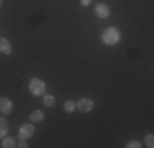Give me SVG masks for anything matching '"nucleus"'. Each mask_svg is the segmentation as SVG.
Instances as JSON below:
<instances>
[{"mask_svg": "<svg viewBox=\"0 0 154 148\" xmlns=\"http://www.w3.org/2000/svg\"><path fill=\"white\" fill-rule=\"evenodd\" d=\"M100 41L107 46H115L122 41V31L115 27H110L100 33Z\"/></svg>", "mask_w": 154, "mask_h": 148, "instance_id": "nucleus-1", "label": "nucleus"}, {"mask_svg": "<svg viewBox=\"0 0 154 148\" xmlns=\"http://www.w3.org/2000/svg\"><path fill=\"white\" fill-rule=\"evenodd\" d=\"M28 91H30L33 95L39 97V95H43L46 92V82L43 79H39V77H31L30 84H28Z\"/></svg>", "mask_w": 154, "mask_h": 148, "instance_id": "nucleus-2", "label": "nucleus"}, {"mask_svg": "<svg viewBox=\"0 0 154 148\" xmlns=\"http://www.w3.org/2000/svg\"><path fill=\"white\" fill-rule=\"evenodd\" d=\"M94 107H95V102L89 97H82L79 99V102H75V109H79V112H84V114L90 112Z\"/></svg>", "mask_w": 154, "mask_h": 148, "instance_id": "nucleus-3", "label": "nucleus"}, {"mask_svg": "<svg viewBox=\"0 0 154 148\" xmlns=\"http://www.w3.org/2000/svg\"><path fill=\"white\" fill-rule=\"evenodd\" d=\"M33 133H35V125L31 124H23L20 128H18V138L20 140H28L33 137Z\"/></svg>", "mask_w": 154, "mask_h": 148, "instance_id": "nucleus-4", "label": "nucleus"}, {"mask_svg": "<svg viewBox=\"0 0 154 148\" xmlns=\"http://www.w3.org/2000/svg\"><path fill=\"white\" fill-rule=\"evenodd\" d=\"M13 112V102L10 97H0V114L2 115H8Z\"/></svg>", "mask_w": 154, "mask_h": 148, "instance_id": "nucleus-5", "label": "nucleus"}, {"mask_svg": "<svg viewBox=\"0 0 154 148\" xmlns=\"http://www.w3.org/2000/svg\"><path fill=\"white\" fill-rule=\"evenodd\" d=\"M94 13H95L97 18L105 20V18L110 17V8H108V5H105V3H97V5L94 7Z\"/></svg>", "mask_w": 154, "mask_h": 148, "instance_id": "nucleus-6", "label": "nucleus"}, {"mask_svg": "<svg viewBox=\"0 0 154 148\" xmlns=\"http://www.w3.org/2000/svg\"><path fill=\"white\" fill-rule=\"evenodd\" d=\"M0 53L2 54H12V43L7 38H0Z\"/></svg>", "mask_w": 154, "mask_h": 148, "instance_id": "nucleus-7", "label": "nucleus"}, {"mask_svg": "<svg viewBox=\"0 0 154 148\" xmlns=\"http://www.w3.org/2000/svg\"><path fill=\"white\" fill-rule=\"evenodd\" d=\"M30 120L33 122V124H39V122L45 120V114H43L41 110H33V112L30 114Z\"/></svg>", "mask_w": 154, "mask_h": 148, "instance_id": "nucleus-8", "label": "nucleus"}, {"mask_svg": "<svg viewBox=\"0 0 154 148\" xmlns=\"http://www.w3.org/2000/svg\"><path fill=\"white\" fill-rule=\"evenodd\" d=\"M7 132H8V120L5 117H0V138H3Z\"/></svg>", "mask_w": 154, "mask_h": 148, "instance_id": "nucleus-9", "label": "nucleus"}, {"mask_svg": "<svg viewBox=\"0 0 154 148\" xmlns=\"http://www.w3.org/2000/svg\"><path fill=\"white\" fill-rule=\"evenodd\" d=\"M13 146H17V142L12 138V137H3L2 138V148H13Z\"/></svg>", "mask_w": 154, "mask_h": 148, "instance_id": "nucleus-10", "label": "nucleus"}, {"mask_svg": "<svg viewBox=\"0 0 154 148\" xmlns=\"http://www.w3.org/2000/svg\"><path fill=\"white\" fill-rule=\"evenodd\" d=\"M54 102H56V99H54V95L51 94H43V105L46 107H53Z\"/></svg>", "mask_w": 154, "mask_h": 148, "instance_id": "nucleus-11", "label": "nucleus"}, {"mask_svg": "<svg viewBox=\"0 0 154 148\" xmlns=\"http://www.w3.org/2000/svg\"><path fill=\"white\" fill-rule=\"evenodd\" d=\"M64 110H66L67 114L74 112V110H75V102H74V101H67V102H64Z\"/></svg>", "mask_w": 154, "mask_h": 148, "instance_id": "nucleus-12", "label": "nucleus"}, {"mask_svg": "<svg viewBox=\"0 0 154 148\" xmlns=\"http://www.w3.org/2000/svg\"><path fill=\"white\" fill-rule=\"evenodd\" d=\"M144 145L148 146V148H154V135H152V133H148V135H146Z\"/></svg>", "mask_w": 154, "mask_h": 148, "instance_id": "nucleus-13", "label": "nucleus"}, {"mask_svg": "<svg viewBox=\"0 0 154 148\" xmlns=\"http://www.w3.org/2000/svg\"><path fill=\"white\" fill-rule=\"evenodd\" d=\"M125 146L126 148H141L143 145H141V142H138V140H130Z\"/></svg>", "mask_w": 154, "mask_h": 148, "instance_id": "nucleus-14", "label": "nucleus"}, {"mask_svg": "<svg viewBox=\"0 0 154 148\" xmlns=\"http://www.w3.org/2000/svg\"><path fill=\"white\" fill-rule=\"evenodd\" d=\"M17 146H20V148H28V143H26V140H21V142L18 143Z\"/></svg>", "mask_w": 154, "mask_h": 148, "instance_id": "nucleus-15", "label": "nucleus"}, {"mask_svg": "<svg viewBox=\"0 0 154 148\" xmlns=\"http://www.w3.org/2000/svg\"><path fill=\"white\" fill-rule=\"evenodd\" d=\"M80 5H82V7H89L90 5V0H80Z\"/></svg>", "mask_w": 154, "mask_h": 148, "instance_id": "nucleus-16", "label": "nucleus"}, {"mask_svg": "<svg viewBox=\"0 0 154 148\" xmlns=\"http://www.w3.org/2000/svg\"><path fill=\"white\" fill-rule=\"evenodd\" d=\"M0 7H2V0H0Z\"/></svg>", "mask_w": 154, "mask_h": 148, "instance_id": "nucleus-17", "label": "nucleus"}]
</instances>
